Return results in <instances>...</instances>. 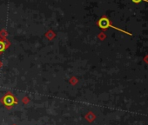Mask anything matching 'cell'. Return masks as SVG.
<instances>
[{"label": "cell", "mask_w": 148, "mask_h": 125, "mask_svg": "<svg viewBox=\"0 0 148 125\" xmlns=\"http://www.w3.org/2000/svg\"><path fill=\"white\" fill-rule=\"evenodd\" d=\"M141 1H145V2H148V0H132V2L134 3H139Z\"/></svg>", "instance_id": "cell-4"}, {"label": "cell", "mask_w": 148, "mask_h": 125, "mask_svg": "<svg viewBox=\"0 0 148 125\" xmlns=\"http://www.w3.org/2000/svg\"><path fill=\"white\" fill-rule=\"evenodd\" d=\"M0 102L8 109H11L12 106L18 104V99L16 98V96H14L11 92H7L6 94H4L1 97Z\"/></svg>", "instance_id": "cell-1"}, {"label": "cell", "mask_w": 148, "mask_h": 125, "mask_svg": "<svg viewBox=\"0 0 148 125\" xmlns=\"http://www.w3.org/2000/svg\"><path fill=\"white\" fill-rule=\"evenodd\" d=\"M6 47H7V43H6L4 41L0 40V53H2L3 51H5Z\"/></svg>", "instance_id": "cell-3"}, {"label": "cell", "mask_w": 148, "mask_h": 125, "mask_svg": "<svg viewBox=\"0 0 148 125\" xmlns=\"http://www.w3.org/2000/svg\"><path fill=\"white\" fill-rule=\"evenodd\" d=\"M98 25L103 30L107 29L108 27H110V28H112V29H115V30H120V31H123L124 33H126L127 35H132L131 33H129V32L125 31V30H120L119 28H117V27L112 25V24H110V20H109L107 17H101V18L99 20V22H98Z\"/></svg>", "instance_id": "cell-2"}]
</instances>
